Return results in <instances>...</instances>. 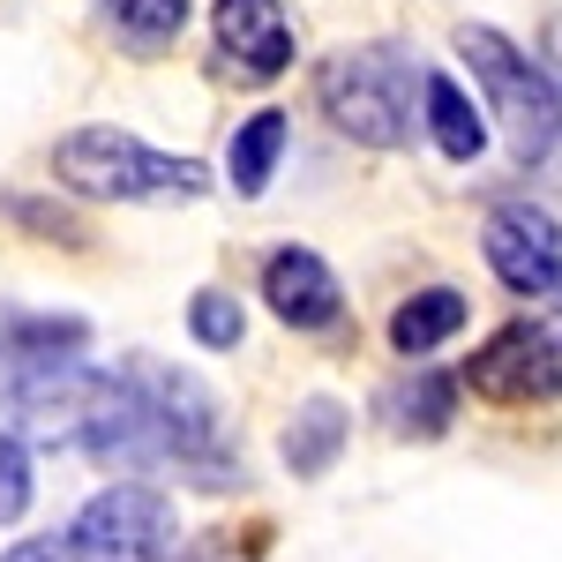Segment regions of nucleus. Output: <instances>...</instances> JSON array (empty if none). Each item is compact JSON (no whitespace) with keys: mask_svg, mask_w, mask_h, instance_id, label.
<instances>
[{"mask_svg":"<svg viewBox=\"0 0 562 562\" xmlns=\"http://www.w3.org/2000/svg\"><path fill=\"white\" fill-rule=\"evenodd\" d=\"M413 98L428 105V76L413 68V53L390 38L368 45H338L323 68H315V105L330 113V128L368 143V150H405L413 143Z\"/></svg>","mask_w":562,"mask_h":562,"instance_id":"f257e3e1","label":"nucleus"},{"mask_svg":"<svg viewBox=\"0 0 562 562\" xmlns=\"http://www.w3.org/2000/svg\"><path fill=\"white\" fill-rule=\"evenodd\" d=\"M53 180L76 188L90 203H195L211 195V166L203 158H173V150H150L128 128H68L53 143Z\"/></svg>","mask_w":562,"mask_h":562,"instance_id":"f03ea898","label":"nucleus"},{"mask_svg":"<svg viewBox=\"0 0 562 562\" xmlns=\"http://www.w3.org/2000/svg\"><path fill=\"white\" fill-rule=\"evenodd\" d=\"M458 53H465V68H473L487 113L503 121L510 158H518V166H540L562 143V90H555V76H548V60L518 53V45L503 38V31H487V23H465V31H458Z\"/></svg>","mask_w":562,"mask_h":562,"instance_id":"7ed1b4c3","label":"nucleus"},{"mask_svg":"<svg viewBox=\"0 0 562 562\" xmlns=\"http://www.w3.org/2000/svg\"><path fill=\"white\" fill-rule=\"evenodd\" d=\"M173 503L143 480L98 487L68 525V562H173Z\"/></svg>","mask_w":562,"mask_h":562,"instance_id":"20e7f679","label":"nucleus"},{"mask_svg":"<svg viewBox=\"0 0 562 562\" xmlns=\"http://www.w3.org/2000/svg\"><path fill=\"white\" fill-rule=\"evenodd\" d=\"M465 383L495 405H548V397H562V338L548 323H503L465 360Z\"/></svg>","mask_w":562,"mask_h":562,"instance_id":"39448f33","label":"nucleus"},{"mask_svg":"<svg viewBox=\"0 0 562 562\" xmlns=\"http://www.w3.org/2000/svg\"><path fill=\"white\" fill-rule=\"evenodd\" d=\"M480 248H487V270H495L510 293H525V301L562 293V225L548 211H532V203H495Z\"/></svg>","mask_w":562,"mask_h":562,"instance_id":"423d86ee","label":"nucleus"},{"mask_svg":"<svg viewBox=\"0 0 562 562\" xmlns=\"http://www.w3.org/2000/svg\"><path fill=\"white\" fill-rule=\"evenodd\" d=\"M211 31H217L225 68L248 76V83H270V76L293 68V15H285V0H217Z\"/></svg>","mask_w":562,"mask_h":562,"instance_id":"0eeeda50","label":"nucleus"},{"mask_svg":"<svg viewBox=\"0 0 562 562\" xmlns=\"http://www.w3.org/2000/svg\"><path fill=\"white\" fill-rule=\"evenodd\" d=\"M262 301L278 323L293 330H330L346 315V293H338V270L315 256V248H278L262 262Z\"/></svg>","mask_w":562,"mask_h":562,"instance_id":"6e6552de","label":"nucleus"},{"mask_svg":"<svg viewBox=\"0 0 562 562\" xmlns=\"http://www.w3.org/2000/svg\"><path fill=\"white\" fill-rule=\"evenodd\" d=\"M346 405L338 397H307L301 413L285 420V435H278V450H285V473L301 480H323L330 465H338V450H346Z\"/></svg>","mask_w":562,"mask_h":562,"instance_id":"1a4fd4ad","label":"nucleus"},{"mask_svg":"<svg viewBox=\"0 0 562 562\" xmlns=\"http://www.w3.org/2000/svg\"><path fill=\"white\" fill-rule=\"evenodd\" d=\"M465 315H473V307H465L458 285H428V293L397 301V315H390V346L405 352V360H420V352H435L442 338H458Z\"/></svg>","mask_w":562,"mask_h":562,"instance_id":"9d476101","label":"nucleus"},{"mask_svg":"<svg viewBox=\"0 0 562 562\" xmlns=\"http://www.w3.org/2000/svg\"><path fill=\"white\" fill-rule=\"evenodd\" d=\"M285 143H293V121L285 113H248V128L233 135V150H225L233 195H262L270 173H278V158H285Z\"/></svg>","mask_w":562,"mask_h":562,"instance_id":"9b49d317","label":"nucleus"},{"mask_svg":"<svg viewBox=\"0 0 562 562\" xmlns=\"http://www.w3.org/2000/svg\"><path fill=\"white\" fill-rule=\"evenodd\" d=\"M428 128H435V150L450 166H473L487 150V121L473 113V98L450 83V76H428Z\"/></svg>","mask_w":562,"mask_h":562,"instance_id":"f8f14e48","label":"nucleus"},{"mask_svg":"<svg viewBox=\"0 0 562 562\" xmlns=\"http://www.w3.org/2000/svg\"><path fill=\"white\" fill-rule=\"evenodd\" d=\"M458 413V383L450 375H413V390H390V428L397 435H442Z\"/></svg>","mask_w":562,"mask_h":562,"instance_id":"ddd939ff","label":"nucleus"},{"mask_svg":"<svg viewBox=\"0 0 562 562\" xmlns=\"http://www.w3.org/2000/svg\"><path fill=\"white\" fill-rule=\"evenodd\" d=\"M105 8H113V23H121L135 45H166V38L188 31V8H195V0H105Z\"/></svg>","mask_w":562,"mask_h":562,"instance_id":"4468645a","label":"nucleus"},{"mask_svg":"<svg viewBox=\"0 0 562 562\" xmlns=\"http://www.w3.org/2000/svg\"><path fill=\"white\" fill-rule=\"evenodd\" d=\"M188 330H195V346L233 352L240 338H248V315H240L233 293H195V301H188Z\"/></svg>","mask_w":562,"mask_h":562,"instance_id":"2eb2a0df","label":"nucleus"},{"mask_svg":"<svg viewBox=\"0 0 562 562\" xmlns=\"http://www.w3.org/2000/svg\"><path fill=\"white\" fill-rule=\"evenodd\" d=\"M31 510V450H23V435L0 428V525H15Z\"/></svg>","mask_w":562,"mask_h":562,"instance_id":"dca6fc26","label":"nucleus"},{"mask_svg":"<svg viewBox=\"0 0 562 562\" xmlns=\"http://www.w3.org/2000/svg\"><path fill=\"white\" fill-rule=\"evenodd\" d=\"M0 562H68V548H53V540H15Z\"/></svg>","mask_w":562,"mask_h":562,"instance_id":"f3484780","label":"nucleus"},{"mask_svg":"<svg viewBox=\"0 0 562 562\" xmlns=\"http://www.w3.org/2000/svg\"><path fill=\"white\" fill-rule=\"evenodd\" d=\"M548 45H555V60H548V76H555V90H562V15L548 23Z\"/></svg>","mask_w":562,"mask_h":562,"instance_id":"a211bd4d","label":"nucleus"}]
</instances>
